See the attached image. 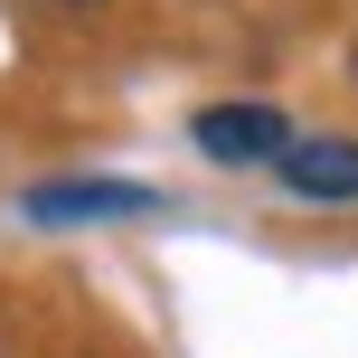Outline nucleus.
<instances>
[{"label":"nucleus","instance_id":"1","mask_svg":"<svg viewBox=\"0 0 358 358\" xmlns=\"http://www.w3.org/2000/svg\"><path fill=\"white\" fill-rule=\"evenodd\" d=\"M29 227H104V217H161V189L142 179H48L19 198Z\"/></svg>","mask_w":358,"mask_h":358},{"label":"nucleus","instance_id":"2","mask_svg":"<svg viewBox=\"0 0 358 358\" xmlns=\"http://www.w3.org/2000/svg\"><path fill=\"white\" fill-rule=\"evenodd\" d=\"M189 132H198V151H208L217 170H255V161H283L292 151V123L273 104H208Z\"/></svg>","mask_w":358,"mask_h":358},{"label":"nucleus","instance_id":"3","mask_svg":"<svg viewBox=\"0 0 358 358\" xmlns=\"http://www.w3.org/2000/svg\"><path fill=\"white\" fill-rule=\"evenodd\" d=\"M273 170H283V189L302 198V208H358V142L349 132H311V142H292Z\"/></svg>","mask_w":358,"mask_h":358},{"label":"nucleus","instance_id":"4","mask_svg":"<svg viewBox=\"0 0 358 358\" xmlns=\"http://www.w3.org/2000/svg\"><path fill=\"white\" fill-rule=\"evenodd\" d=\"M57 10H85V0H57Z\"/></svg>","mask_w":358,"mask_h":358}]
</instances>
